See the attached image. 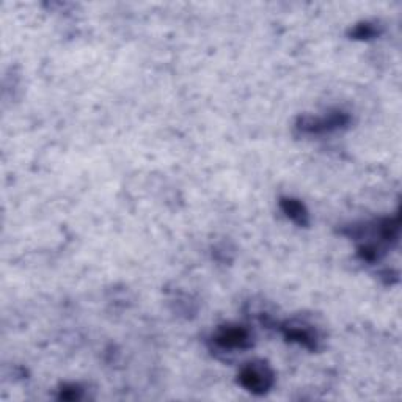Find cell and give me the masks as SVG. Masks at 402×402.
I'll return each instance as SVG.
<instances>
[{
  "label": "cell",
  "mask_w": 402,
  "mask_h": 402,
  "mask_svg": "<svg viewBox=\"0 0 402 402\" xmlns=\"http://www.w3.org/2000/svg\"><path fill=\"white\" fill-rule=\"evenodd\" d=\"M237 380L245 390L256 394V396H261L274 387L275 372L269 363L263 362V360H255V362L242 366Z\"/></svg>",
  "instance_id": "1"
},
{
  "label": "cell",
  "mask_w": 402,
  "mask_h": 402,
  "mask_svg": "<svg viewBox=\"0 0 402 402\" xmlns=\"http://www.w3.org/2000/svg\"><path fill=\"white\" fill-rule=\"evenodd\" d=\"M214 341L223 349H249L251 346L250 332L241 325H223L215 332Z\"/></svg>",
  "instance_id": "3"
},
{
  "label": "cell",
  "mask_w": 402,
  "mask_h": 402,
  "mask_svg": "<svg viewBox=\"0 0 402 402\" xmlns=\"http://www.w3.org/2000/svg\"><path fill=\"white\" fill-rule=\"evenodd\" d=\"M351 35L356 39H368V38H372L377 35V29L374 25L365 23V24L357 25L356 29L351 32Z\"/></svg>",
  "instance_id": "6"
},
{
  "label": "cell",
  "mask_w": 402,
  "mask_h": 402,
  "mask_svg": "<svg viewBox=\"0 0 402 402\" xmlns=\"http://www.w3.org/2000/svg\"><path fill=\"white\" fill-rule=\"evenodd\" d=\"M349 123V117L343 112H332L324 117H302L297 123V129L305 134H324L337 131L339 127H344Z\"/></svg>",
  "instance_id": "2"
},
{
  "label": "cell",
  "mask_w": 402,
  "mask_h": 402,
  "mask_svg": "<svg viewBox=\"0 0 402 402\" xmlns=\"http://www.w3.org/2000/svg\"><path fill=\"white\" fill-rule=\"evenodd\" d=\"M283 333H284V338L288 339V341L292 343H297L303 346L305 349H310V351H315L318 347V337H316V332H313L308 325H284L283 327Z\"/></svg>",
  "instance_id": "4"
},
{
  "label": "cell",
  "mask_w": 402,
  "mask_h": 402,
  "mask_svg": "<svg viewBox=\"0 0 402 402\" xmlns=\"http://www.w3.org/2000/svg\"><path fill=\"white\" fill-rule=\"evenodd\" d=\"M280 208L284 213V215L288 217L289 220L294 222L296 225H299V227H308L310 225L308 209L305 208V204L301 200L284 196V199L280 200Z\"/></svg>",
  "instance_id": "5"
},
{
  "label": "cell",
  "mask_w": 402,
  "mask_h": 402,
  "mask_svg": "<svg viewBox=\"0 0 402 402\" xmlns=\"http://www.w3.org/2000/svg\"><path fill=\"white\" fill-rule=\"evenodd\" d=\"M82 391L77 385H63L60 390V399H66V401H76L80 399Z\"/></svg>",
  "instance_id": "7"
}]
</instances>
